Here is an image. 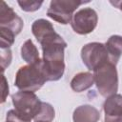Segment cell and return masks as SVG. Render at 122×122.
<instances>
[{
	"label": "cell",
	"instance_id": "6da1fadb",
	"mask_svg": "<svg viewBox=\"0 0 122 122\" xmlns=\"http://www.w3.org/2000/svg\"><path fill=\"white\" fill-rule=\"evenodd\" d=\"M43 51V71L47 81L59 80L65 71L64 50L66 41L57 32L44 38L40 43Z\"/></svg>",
	"mask_w": 122,
	"mask_h": 122
},
{
	"label": "cell",
	"instance_id": "7a4b0ae2",
	"mask_svg": "<svg viewBox=\"0 0 122 122\" xmlns=\"http://www.w3.org/2000/svg\"><path fill=\"white\" fill-rule=\"evenodd\" d=\"M47 82L43 71V61L40 59L34 64L22 66L15 74L14 86L20 91L36 92Z\"/></svg>",
	"mask_w": 122,
	"mask_h": 122
},
{
	"label": "cell",
	"instance_id": "3957f363",
	"mask_svg": "<svg viewBox=\"0 0 122 122\" xmlns=\"http://www.w3.org/2000/svg\"><path fill=\"white\" fill-rule=\"evenodd\" d=\"M92 71L94 83L102 96L109 97L117 92L118 74L116 65L112 62H106L95 68Z\"/></svg>",
	"mask_w": 122,
	"mask_h": 122
},
{
	"label": "cell",
	"instance_id": "277c9868",
	"mask_svg": "<svg viewBox=\"0 0 122 122\" xmlns=\"http://www.w3.org/2000/svg\"><path fill=\"white\" fill-rule=\"evenodd\" d=\"M89 2L79 0H52L50 3L47 15L60 24L67 25L71 23L76 9Z\"/></svg>",
	"mask_w": 122,
	"mask_h": 122
},
{
	"label": "cell",
	"instance_id": "5b68a950",
	"mask_svg": "<svg viewBox=\"0 0 122 122\" xmlns=\"http://www.w3.org/2000/svg\"><path fill=\"white\" fill-rule=\"evenodd\" d=\"M14 109L30 119H34L39 113L42 101L33 92L19 91L11 95Z\"/></svg>",
	"mask_w": 122,
	"mask_h": 122
},
{
	"label": "cell",
	"instance_id": "8992f818",
	"mask_svg": "<svg viewBox=\"0 0 122 122\" xmlns=\"http://www.w3.org/2000/svg\"><path fill=\"white\" fill-rule=\"evenodd\" d=\"M81 58L90 71H93L103 63L112 62L105 44L99 42H92L83 46L81 49Z\"/></svg>",
	"mask_w": 122,
	"mask_h": 122
},
{
	"label": "cell",
	"instance_id": "52a82bcc",
	"mask_svg": "<svg viewBox=\"0 0 122 122\" xmlns=\"http://www.w3.org/2000/svg\"><path fill=\"white\" fill-rule=\"evenodd\" d=\"M98 23V15L92 8H83L77 10L71 21V26L74 32L85 35L94 30Z\"/></svg>",
	"mask_w": 122,
	"mask_h": 122
},
{
	"label": "cell",
	"instance_id": "ba28073f",
	"mask_svg": "<svg viewBox=\"0 0 122 122\" xmlns=\"http://www.w3.org/2000/svg\"><path fill=\"white\" fill-rule=\"evenodd\" d=\"M23 26L24 22L22 18L6 2L2 1L0 7V29L8 30L16 36L21 32Z\"/></svg>",
	"mask_w": 122,
	"mask_h": 122
},
{
	"label": "cell",
	"instance_id": "9c48e42d",
	"mask_svg": "<svg viewBox=\"0 0 122 122\" xmlns=\"http://www.w3.org/2000/svg\"><path fill=\"white\" fill-rule=\"evenodd\" d=\"M103 110L105 122H122V95L115 93L107 97Z\"/></svg>",
	"mask_w": 122,
	"mask_h": 122
},
{
	"label": "cell",
	"instance_id": "30bf717a",
	"mask_svg": "<svg viewBox=\"0 0 122 122\" xmlns=\"http://www.w3.org/2000/svg\"><path fill=\"white\" fill-rule=\"evenodd\" d=\"M99 119V111L95 107L88 104L77 107L72 114L73 122H98Z\"/></svg>",
	"mask_w": 122,
	"mask_h": 122
},
{
	"label": "cell",
	"instance_id": "8fae6325",
	"mask_svg": "<svg viewBox=\"0 0 122 122\" xmlns=\"http://www.w3.org/2000/svg\"><path fill=\"white\" fill-rule=\"evenodd\" d=\"M93 84V74L90 71H82L73 76L71 81V88L75 92H81L90 89Z\"/></svg>",
	"mask_w": 122,
	"mask_h": 122
},
{
	"label": "cell",
	"instance_id": "7c38bea8",
	"mask_svg": "<svg viewBox=\"0 0 122 122\" xmlns=\"http://www.w3.org/2000/svg\"><path fill=\"white\" fill-rule=\"evenodd\" d=\"M31 32L34 35V37L36 38V40L38 41V43H40L44 38H46L47 36L55 32V30H54L52 24L50 21L41 18V19L35 20L32 23Z\"/></svg>",
	"mask_w": 122,
	"mask_h": 122
},
{
	"label": "cell",
	"instance_id": "4fadbf2b",
	"mask_svg": "<svg viewBox=\"0 0 122 122\" xmlns=\"http://www.w3.org/2000/svg\"><path fill=\"white\" fill-rule=\"evenodd\" d=\"M111 61L116 65L122 55V36L121 35H112L105 44Z\"/></svg>",
	"mask_w": 122,
	"mask_h": 122
},
{
	"label": "cell",
	"instance_id": "5bb4252c",
	"mask_svg": "<svg viewBox=\"0 0 122 122\" xmlns=\"http://www.w3.org/2000/svg\"><path fill=\"white\" fill-rule=\"evenodd\" d=\"M21 57L29 65L34 64V63H36L37 61L40 60L38 50L30 39H28L22 45V47H21Z\"/></svg>",
	"mask_w": 122,
	"mask_h": 122
},
{
	"label": "cell",
	"instance_id": "9a60e30c",
	"mask_svg": "<svg viewBox=\"0 0 122 122\" xmlns=\"http://www.w3.org/2000/svg\"><path fill=\"white\" fill-rule=\"evenodd\" d=\"M55 117V112L53 107L47 103V102H42V107L37 114V116L33 119L34 121H47V122H51Z\"/></svg>",
	"mask_w": 122,
	"mask_h": 122
},
{
	"label": "cell",
	"instance_id": "2e32d148",
	"mask_svg": "<svg viewBox=\"0 0 122 122\" xmlns=\"http://www.w3.org/2000/svg\"><path fill=\"white\" fill-rule=\"evenodd\" d=\"M15 35L8 30L0 29V47L1 49H10L14 43Z\"/></svg>",
	"mask_w": 122,
	"mask_h": 122
},
{
	"label": "cell",
	"instance_id": "e0dca14e",
	"mask_svg": "<svg viewBox=\"0 0 122 122\" xmlns=\"http://www.w3.org/2000/svg\"><path fill=\"white\" fill-rule=\"evenodd\" d=\"M18 5L24 11H35L40 9V7L43 4V1H29V0H23L17 1Z\"/></svg>",
	"mask_w": 122,
	"mask_h": 122
},
{
	"label": "cell",
	"instance_id": "ac0fdd59",
	"mask_svg": "<svg viewBox=\"0 0 122 122\" xmlns=\"http://www.w3.org/2000/svg\"><path fill=\"white\" fill-rule=\"evenodd\" d=\"M31 119L25 116L24 114L14 110H10L7 112L6 116V122H30Z\"/></svg>",
	"mask_w": 122,
	"mask_h": 122
},
{
	"label": "cell",
	"instance_id": "d6986e66",
	"mask_svg": "<svg viewBox=\"0 0 122 122\" xmlns=\"http://www.w3.org/2000/svg\"><path fill=\"white\" fill-rule=\"evenodd\" d=\"M11 62V51L10 49H1V70L4 72L5 69Z\"/></svg>",
	"mask_w": 122,
	"mask_h": 122
},
{
	"label": "cell",
	"instance_id": "ffe728a7",
	"mask_svg": "<svg viewBox=\"0 0 122 122\" xmlns=\"http://www.w3.org/2000/svg\"><path fill=\"white\" fill-rule=\"evenodd\" d=\"M2 81H3V84H2V92H3L2 103H4L6 101V97L9 94V86H8V83H7V80H6V77L4 74H2Z\"/></svg>",
	"mask_w": 122,
	"mask_h": 122
},
{
	"label": "cell",
	"instance_id": "44dd1931",
	"mask_svg": "<svg viewBox=\"0 0 122 122\" xmlns=\"http://www.w3.org/2000/svg\"><path fill=\"white\" fill-rule=\"evenodd\" d=\"M110 3L117 9H119L120 10H122V1H110Z\"/></svg>",
	"mask_w": 122,
	"mask_h": 122
},
{
	"label": "cell",
	"instance_id": "7402d4cb",
	"mask_svg": "<svg viewBox=\"0 0 122 122\" xmlns=\"http://www.w3.org/2000/svg\"><path fill=\"white\" fill-rule=\"evenodd\" d=\"M35 122H47V121H35Z\"/></svg>",
	"mask_w": 122,
	"mask_h": 122
}]
</instances>
